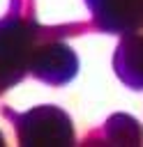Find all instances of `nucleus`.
<instances>
[{"mask_svg": "<svg viewBox=\"0 0 143 147\" xmlns=\"http://www.w3.org/2000/svg\"><path fill=\"white\" fill-rule=\"evenodd\" d=\"M21 145H69L72 126L62 110L53 106H42L23 115L16 124Z\"/></svg>", "mask_w": 143, "mask_h": 147, "instance_id": "1", "label": "nucleus"}, {"mask_svg": "<svg viewBox=\"0 0 143 147\" xmlns=\"http://www.w3.org/2000/svg\"><path fill=\"white\" fill-rule=\"evenodd\" d=\"M97 25L106 32H136L143 28V0H85Z\"/></svg>", "mask_w": 143, "mask_h": 147, "instance_id": "2", "label": "nucleus"}, {"mask_svg": "<svg viewBox=\"0 0 143 147\" xmlns=\"http://www.w3.org/2000/svg\"><path fill=\"white\" fill-rule=\"evenodd\" d=\"M30 67L39 80L51 83V85H60V83H67L76 74L78 62H76V55L72 53L69 46L53 41V44H46L44 48H37L32 53Z\"/></svg>", "mask_w": 143, "mask_h": 147, "instance_id": "3", "label": "nucleus"}, {"mask_svg": "<svg viewBox=\"0 0 143 147\" xmlns=\"http://www.w3.org/2000/svg\"><path fill=\"white\" fill-rule=\"evenodd\" d=\"M113 67L129 87L143 90V37L141 34L129 37L118 46Z\"/></svg>", "mask_w": 143, "mask_h": 147, "instance_id": "4", "label": "nucleus"}, {"mask_svg": "<svg viewBox=\"0 0 143 147\" xmlns=\"http://www.w3.org/2000/svg\"><path fill=\"white\" fill-rule=\"evenodd\" d=\"M0 142H2V136H0Z\"/></svg>", "mask_w": 143, "mask_h": 147, "instance_id": "5", "label": "nucleus"}]
</instances>
